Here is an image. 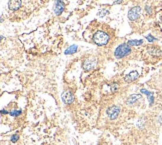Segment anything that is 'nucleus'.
Returning <instances> with one entry per match:
<instances>
[{
    "instance_id": "a211bd4d",
    "label": "nucleus",
    "mask_w": 162,
    "mask_h": 145,
    "mask_svg": "<svg viewBox=\"0 0 162 145\" xmlns=\"http://www.w3.org/2000/svg\"><path fill=\"white\" fill-rule=\"evenodd\" d=\"M145 12H146V14H147V15H149V16H152V14H153L152 7H151L150 5H146V6H145Z\"/></svg>"
},
{
    "instance_id": "5701e85b",
    "label": "nucleus",
    "mask_w": 162,
    "mask_h": 145,
    "mask_svg": "<svg viewBox=\"0 0 162 145\" xmlns=\"http://www.w3.org/2000/svg\"><path fill=\"white\" fill-rule=\"evenodd\" d=\"M122 1H123V0H117V1H115V2H114V5H115V4H120V3H122Z\"/></svg>"
},
{
    "instance_id": "412c9836",
    "label": "nucleus",
    "mask_w": 162,
    "mask_h": 145,
    "mask_svg": "<svg viewBox=\"0 0 162 145\" xmlns=\"http://www.w3.org/2000/svg\"><path fill=\"white\" fill-rule=\"evenodd\" d=\"M158 123H159V125L162 124V113L160 114V116L158 117Z\"/></svg>"
},
{
    "instance_id": "7ed1b4c3",
    "label": "nucleus",
    "mask_w": 162,
    "mask_h": 145,
    "mask_svg": "<svg viewBox=\"0 0 162 145\" xmlns=\"http://www.w3.org/2000/svg\"><path fill=\"white\" fill-rule=\"evenodd\" d=\"M141 13H142V8L140 6H138V5L137 6H133L128 10L127 17L130 21H136L140 18Z\"/></svg>"
},
{
    "instance_id": "2eb2a0df",
    "label": "nucleus",
    "mask_w": 162,
    "mask_h": 145,
    "mask_svg": "<svg viewBox=\"0 0 162 145\" xmlns=\"http://www.w3.org/2000/svg\"><path fill=\"white\" fill-rule=\"evenodd\" d=\"M108 14H109V10H107V9H100L97 12L98 17H105L106 15H108Z\"/></svg>"
},
{
    "instance_id": "b1692460",
    "label": "nucleus",
    "mask_w": 162,
    "mask_h": 145,
    "mask_svg": "<svg viewBox=\"0 0 162 145\" xmlns=\"http://www.w3.org/2000/svg\"><path fill=\"white\" fill-rule=\"evenodd\" d=\"M0 21H1V22H3V15H1V19H0Z\"/></svg>"
},
{
    "instance_id": "20e7f679",
    "label": "nucleus",
    "mask_w": 162,
    "mask_h": 145,
    "mask_svg": "<svg viewBox=\"0 0 162 145\" xmlns=\"http://www.w3.org/2000/svg\"><path fill=\"white\" fill-rule=\"evenodd\" d=\"M96 65H97V60H96V58L93 56L86 58V59L83 60V62H82V68L84 71H91V70L95 69Z\"/></svg>"
},
{
    "instance_id": "0eeeda50",
    "label": "nucleus",
    "mask_w": 162,
    "mask_h": 145,
    "mask_svg": "<svg viewBox=\"0 0 162 145\" xmlns=\"http://www.w3.org/2000/svg\"><path fill=\"white\" fill-rule=\"evenodd\" d=\"M61 98H62V101L64 102V104L70 105L74 101V94L72 93L71 90H65L63 93H62Z\"/></svg>"
},
{
    "instance_id": "dca6fc26",
    "label": "nucleus",
    "mask_w": 162,
    "mask_h": 145,
    "mask_svg": "<svg viewBox=\"0 0 162 145\" xmlns=\"http://www.w3.org/2000/svg\"><path fill=\"white\" fill-rule=\"evenodd\" d=\"M109 87H110V92H111V93H114V92H116L117 90H118V88H119L118 84H116V83L110 84V85H109Z\"/></svg>"
},
{
    "instance_id": "4be33fe9",
    "label": "nucleus",
    "mask_w": 162,
    "mask_h": 145,
    "mask_svg": "<svg viewBox=\"0 0 162 145\" xmlns=\"http://www.w3.org/2000/svg\"><path fill=\"white\" fill-rule=\"evenodd\" d=\"M8 111H7V110H4V109H1V114L3 115V114H8Z\"/></svg>"
},
{
    "instance_id": "f03ea898",
    "label": "nucleus",
    "mask_w": 162,
    "mask_h": 145,
    "mask_svg": "<svg viewBox=\"0 0 162 145\" xmlns=\"http://www.w3.org/2000/svg\"><path fill=\"white\" fill-rule=\"evenodd\" d=\"M92 40L96 45L104 46L108 43L109 40H110V36H109L106 32H104V31L98 30L93 34Z\"/></svg>"
},
{
    "instance_id": "9b49d317",
    "label": "nucleus",
    "mask_w": 162,
    "mask_h": 145,
    "mask_svg": "<svg viewBox=\"0 0 162 145\" xmlns=\"http://www.w3.org/2000/svg\"><path fill=\"white\" fill-rule=\"evenodd\" d=\"M140 92L141 94H145L146 96H147L148 98V101H149V106H152V105L154 104V101H155V98H154V93L151 91H148L147 89H140Z\"/></svg>"
},
{
    "instance_id": "6e6552de",
    "label": "nucleus",
    "mask_w": 162,
    "mask_h": 145,
    "mask_svg": "<svg viewBox=\"0 0 162 145\" xmlns=\"http://www.w3.org/2000/svg\"><path fill=\"white\" fill-rule=\"evenodd\" d=\"M22 6V0H9L8 1V8L11 11H17Z\"/></svg>"
},
{
    "instance_id": "1a4fd4ad",
    "label": "nucleus",
    "mask_w": 162,
    "mask_h": 145,
    "mask_svg": "<svg viewBox=\"0 0 162 145\" xmlns=\"http://www.w3.org/2000/svg\"><path fill=\"white\" fill-rule=\"evenodd\" d=\"M147 51H148V53H149L150 55H152V56H154V57H160L162 55L161 49L159 48L158 46H155V45L148 46Z\"/></svg>"
},
{
    "instance_id": "f257e3e1",
    "label": "nucleus",
    "mask_w": 162,
    "mask_h": 145,
    "mask_svg": "<svg viewBox=\"0 0 162 145\" xmlns=\"http://www.w3.org/2000/svg\"><path fill=\"white\" fill-rule=\"evenodd\" d=\"M131 51H132V49L129 44L121 43L116 47L115 50H114V57H115L116 59H121V58L128 56V55L131 53Z\"/></svg>"
},
{
    "instance_id": "ddd939ff",
    "label": "nucleus",
    "mask_w": 162,
    "mask_h": 145,
    "mask_svg": "<svg viewBox=\"0 0 162 145\" xmlns=\"http://www.w3.org/2000/svg\"><path fill=\"white\" fill-rule=\"evenodd\" d=\"M78 51V46L73 44V45H70L68 48L64 51V54L65 55H72V54H75L76 52Z\"/></svg>"
},
{
    "instance_id": "39448f33",
    "label": "nucleus",
    "mask_w": 162,
    "mask_h": 145,
    "mask_svg": "<svg viewBox=\"0 0 162 145\" xmlns=\"http://www.w3.org/2000/svg\"><path fill=\"white\" fill-rule=\"evenodd\" d=\"M121 111V108L118 105H112V106L108 107L106 110L107 116L109 117L110 120H115L117 117L119 116V113Z\"/></svg>"
},
{
    "instance_id": "423d86ee",
    "label": "nucleus",
    "mask_w": 162,
    "mask_h": 145,
    "mask_svg": "<svg viewBox=\"0 0 162 145\" xmlns=\"http://www.w3.org/2000/svg\"><path fill=\"white\" fill-rule=\"evenodd\" d=\"M65 9V3L63 0H55L53 5V11L55 13V15L60 16V15L63 13Z\"/></svg>"
},
{
    "instance_id": "f3484780",
    "label": "nucleus",
    "mask_w": 162,
    "mask_h": 145,
    "mask_svg": "<svg viewBox=\"0 0 162 145\" xmlns=\"http://www.w3.org/2000/svg\"><path fill=\"white\" fill-rule=\"evenodd\" d=\"M9 114L12 116V117H18L22 114V111L21 110H13V111L9 112Z\"/></svg>"
},
{
    "instance_id": "aec40b11",
    "label": "nucleus",
    "mask_w": 162,
    "mask_h": 145,
    "mask_svg": "<svg viewBox=\"0 0 162 145\" xmlns=\"http://www.w3.org/2000/svg\"><path fill=\"white\" fill-rule=\"evenodd\" d=\"M18 140H19V134H18V133L14 134V135H12L11 139H10V141H11L12 143H15V142H17Z\"/></svg>"
},
{
    "instance_id": "6ab92c4d",
    "label": "nucleus",
    "mask_w": 162,
    "mask_h": 145,
    "mask_svg": "<svg viewBox=\"0 0 162 145\" xmlns=\"http://www.w3.org/2000/svg\"><path fill=\"white\" fill-rule=\"evenodd\" d=\"M145 38H146V40H147L148 42H150V43L157 41V38H155L153 35H151V34H148V35H146V36H145Z\"/></svg>"
},
{
    "instance_id": "f8f14e48",
    "label": "nucleus",
    "mask_w": 162,
    "mask_h": 145,
    "mask_svg": "<svg viewBox=\"0 0 162 145\" xmlns=\"http://www.w3.org/2000/svg\"><path fill=\"white\" fill-rule=\"evenodd\" d=\"M141 98H142V94H132V95H130L127 98L126 104L129 105V106H131V105L135 104L138 100H140Z\"/></svg>"
},
{
    "instance_id": "4468645a",
    "label": "nucleus",
    "mask_w": 162,
    "mask_h": 145,
    "mask_svg": "<svg viewBox=\"0 0 162 145\" xmlns=\"http://www.w3.org/2000/svg\"><path fill=\"white\" fill-rule=\"evenodd\" d=\"M130 46H140L143 44V39H132V40H128L127 42Z\"/></svg>"
},
{
    "instance_id": "9d476101",
    "label": "nucleus",
    "mask_w": 162,
    "mask_h": 145,
    "mask_svg": "<svg viewBox=\"0 0 162 145\" xmlns=\"http://www.w3.org/2000/svg\"><path fill=\"white\" fill-rule=\"evenodd\" d=\"M138 77H139V73H138L137 71H131V72L128 73L127 75H125L123 79L126 83H130L135 81Z\"/></svg>"
},
{
    "instance_id": "393cba45",
    "label": "nucleus",
    "mask_w": 162,
    "mask_h": 145,
    "mask_svg": "<svg viewBox=\"0 0 162 145\" xmlns=\"http://www.w3.org/2000/svg\"><path fill=\"white\" fill-rule=\"evenodd\" d=\"M144 145H146V144H144Z\"/></svg>"
}]
</instances>
